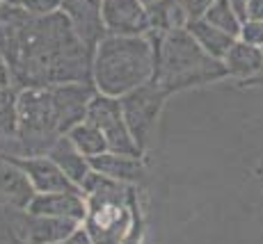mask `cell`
I'll use <instances>...</instances> for the list:
<instances>
[{
  "mask_svg": "<svg viewBox=\"0 0 263 244\" xmlns=\"http://www.w3.org/2000/svg\"><path fill=\"white\" fill-rule=\"evenodd\" d=\"M0 53L16 89L92 83L94 50L60 9L37 16L0 5Z\"/></svg>",
  "mask_w": 263,
  "mask_h": 244,
  "instance_id": "cell-1",
  "label": "cell"
},
{
  "mask_svg": "<svg viewBox=\"0 0 263 244\" xmlns=\"http://www.w3.org/2000/svg\"><path fill=\"white\" fill-rule=\"evenodd\" d=\"M156 73L154 34L117 37L105 34L92 55V85L96 91L121 98L128 91L151 83Z\"/></svg>",
  "mask_w": 263,
  "mask_h": 244,
  "instance_id": "cell-2",
  "label": "cell"
},
{
  "mask_svg": "<svg viewBox=\"0 0 263 244\" xmlns=\"http://www.w3.org/2000/svg\"><path fill=\"white\" fill-rule=\"evenodd\" d=\"M156 42V73L154 83L167 94L213 83L227 75L222 59H215L195 42L188 30L151 32Z\"/></svg>",
  "mask_w": 263,
  "mask_h": 244,
  "instance_id": "cell-3",
  "label": "cell"
},
{
  "mask_svg": "<svg viewBox=\"0 0 263 244\" xmlns=\"http://www.w3.org/2000/svg\"><path fill=\"white\" fill-rule=\"evenodd\" d=\"M87 201V215L83 219V228L92 237L94 244H121L126 231L130 228V187L126 182L112 180V178L92 174L80 185Z\"/></svg>",
  "mask_w": 263,
  "mask_h": 244,
  "instance_id": "cell-4",
  "label": "cell"
},
{
  "mask_svg": "<svg viewBox=\"0 0 263 244\" xmlns=\"http://www.w3.org/2000/svg\"><path fill=\"white\" fill-rule=\"evenodd\" d=\"M16 108V135L14 139H9V149H12L14 157L46 155L50 146L64 135L53 100V91L50 87L18 89Z\"/></svg>",
  "mask_w": 263,
  "mask_h": 244,
  "instance_id": "cell-5",
  "label": "cell"
},
{
  "mask_svg": "<svg viewBox=\"0 0 263 244\" xmlns=\"http://www.w3.org/2000/svg\"><path fill=\"white\" fill-rule=\"evenodd\" d=\"M167 96H170L167 91L160 89L158 85L151 80V83L128 91V94H124L119 98L126 126H128L135 144L142 151L149 146L151 137H154L156 124H158V116H160V112H163V105H165V100H167Z\"/></svg>",
  "mask_w": 263,
  "mask_h": 244,
  "instance_id": "cell-6",
  "label": "cell"
},
{
  "mask_svg": "<svg viewBox=\"0 0 263 244\" xmlns=\"http://www.w3.org/2000/svg\"><path fill=\"white\" fill-rule=\"evenodd\" d=\"M85 121H89V124L101 130V135L108 141V151L133 155V157H140V153H142V149L135 144L133 135H130L128 126H126L119 98H112V96H105L101 91H96L94 98L89 100Z\"/></svg>",
  "mask_w": 263,
  "mask_h": 244,
  "instance_id": "cell-7",
  "label": "cell"
},
{
  "mask_svg": "<svg viewBox=\"0 0 263 244\" xmlns=\"http://www.w3.org/2000/svg\"><path fill=\"white\" fill-rule=\"evenodd\" d=\"M105 32L117 37H142L151 32L149 12L140 0H103Z\"/></svg>",
  "mask_w": 263,
  "mask_h": 244,
  "instance_id": "cell-8",
  "label": "cell"
},
{
  "mask_svg": "<svg viewBox=\"0 0 263 244\" xmlns=\"http://www.w3.org/2000/svg\"><path fill=\"white\" fill-rule=\"evenodd\" d=\"M7 157L25 174L34 192H83L76 182L69 180L67 174L48 155H34V157L7 155Z\"/></svg>",
  "mask_w": 263,
  "mask_h": 244,
  "instance_id": "cell-9",
  "label": "cell"
},
{
  "mask_svg": "<svg viewBox=\"0 0 263 244\" xmlns=\"http://www.w3.org/2000/svg\"><path fill=\"white\" fill-rule=\"evenodd\" d=\"M60 12L69 18L78 37L92 50L108 34L103 23V0H62Z\"/></svg>",
  "mask_w": 263,
  "mask_h": 244,
  "instance_id": "cell-10",
  "label": "cell"
},
{
  "mask_svg": "<svg viewBox=\"0 0 263 244\" xmlns=\"http://www.w3.org/2000/svg\"><path fill=\"white\" fill-rule=\"evenodd\" d=\"M25 210L30 215L46 217H67L83 223L87 215V201L83 192H34L32 201Z\"/></svg>",
  "mask_w": 263,
  "mask_h": 244,
  "instance_id": "cell-11",
  "label": "cell"
},
{
  "mask_svg": "<svg viewBox=\"0 0 263 244\" xmlns=\"http://www.w3.org/2000/svg\"><path fill=\"white\" fill-rule=\"evenodd\" d=\"M76 219H67V217H46V215H30L23 221V235L32 244H58L67 240L78 231Z\"/></svg>",
  "mask_w": 263,
  "mask_h": 244,
  "instance_id": "cell-12",
  "label": "cell"
},
{
  "mask_svg": "<svg viewBox=\"0 0 263 244\" xmlns=\"http://www.w3.org/2000/svg\"><path fill=\"white\" fill-rule=\"evenodd\" d=\"M32 196L34 190L25 174L0 151V199L25 210L28 203L32 201Z\"/></svg>",
  "mask_w": 263,
  "mask_h": 244,
  "instance_id": "cell-13",
  "label": "cell"
},
{
  "mask_svg": "<svg viewBox=\"0 0 263 244\" xmlns=\"http://www.w3.org/2000/svg\"><path fill=\"white\" fill-rule=\"evenodd\" d=\"M60 169L67 174V178L76 185H83V180L92 174V165H89V157H85L78 149L73 146V141L67 135H62L46 153Z\"/></svg>",
  "mask_w": 263,
  "mask_h": 244,
  "instance_id": "cell-14",
  "label": "cell"
},
{
  "mask_svg": "<svg viewBox=\"0 0 263 244\" xmlns=\"http://www.w3.org/2000/svg\"><path fill=\"white\" fill-rule=\"evenodd\" d=\"M89 165L94 171L112 178L119 182H138L142 178V162L133 155H124V153H112V151H105L101 155L89 157Z\"/></svg>",
  "mask_w": 263,
  "mask_h": 244,
  "instance_id": "cell-15",
  "label": "cell"
},
{
  "mask_svg": "<svg viewBox=\"0 0 263 244\" xmlns=\"http://www.w3.org/2000/svg\"><path fill=\"white\" fill-rule=\"evenodd\" d=\"M227 69V75L234 78H254L263 71V53L259 46L245 44L236 39V44L229 48V53L222 59Z\"/></svg>",
  "mask_w": 263,
  "mask_h": 244,
  "instance_id": "cell-16",
  "label": "cell"
},
{
  "mask_svg": "<svg viewBox=\"0 0 263 244\" xmlns=\"http://www.w3.org/2000/svg\"><path fill=\"white\" fill-rule=\"evenodd\" d=\"M188 32L195 37V42L215 59H224V55L229 53V48L236 44V37H231L229 32L211 25L206 18H197V21L188 23Z\"/></svg>",
  "mask_w": 263,
  "mask_h": 244,
  "instance_id": "cell-17",
  "label": "cell"
},
{
  "mask_svg": "<svg viewBox=\"0 0 263 244\" xmlns=\"http://www.w3.org/2000/svg\"><path fill=\"white\" fill-rule=\"evenodd\" d=\"M149 18H151V32H158V34L185 30L190 23V16H188V12H185L183 0H170L163 7L154 9V12L149 14Z\"/></svg>",
  "mask_w": 263,
  "mask_h": 244,
  "instance_id": "cell-18",
  "label": "cell"
},
{
  "mask_svg": "<svg viewBox=\"0 0 263 244\" xmlns=\"http://www.w3.org/2000/svg\"><path fill=\"white\" fill-rule=\"evenodd\" d=\"M67 137L73 141V146L85 157H94V155H101V153L108 151V141H105V137L101 135V130L89 124V121H83V124L73 126V128L67 133Z\"/></svg>",
  "mask_w": 263,
  "mask_h": 244,
  "instance_id": "cell-19",
  "label": "cell"
},
{
  "mask_svg": "<svg viewBox=\"0 0 263 244\" xmlns=\"http://www.w3.org/2000/svg\"><path fill=\"white\" fill-rule=\"evenodd\" d=\"M18 89L16 87H0V139L9 141L16 135L18 124Z\"/></svg>",
  "mask_w": 263,
  "mask_h": 244,
  "instance_id": "cell-20",
  "label": "cell"
},
{
  "mask_svg": "<svg viewBox=\"0 0 263 244\" xmlns=\"http://www.w3.org/2000/svg\"><path fill=\"white\" fill-rule=\"evenodd\" d=\"M204 18H206V21H209L211 25H215V28L224 30V32L231 34V37L238 39L242 21L238 18V14L231 9L229 0H215V5L209 9V14H206Z\"/></svg>",
  "mask_w": 263,
  "mask_h": 244,
  "instance_id": "cell-21",
  "label": "cell"
},
{
  "mask_svg": "<svg viewBox=\"0 0 263 244\" xmlns=\"http://www.w3.org/2000/svg\"><path fill=\"white\" fill-rule=\"evenodd\" d=\"M240 42L252 44V46H263V18H247L245 23L240 25Z\"/></svg>",
  "mask_w": 263,
  "mask_h": 244,
  "instance_id": "cell-22",
  "label": "cell"
},
{
  "mask_svg": "<svg viewBox=\"0 0 263 244\" xmlns=\"http://www.w3.org/2000/svg\"><path fill=\"white\" fill-rule=\"evenodd\" d=\"M183 5L190 21H197V18H204L209 14V9L215 5V0H183Z\"/></svg>",
  "mask_w": 263,
  "mask_h": 244,
  "instance_id": "cell-23",
  "label": "cell"
},
{
  "mask_svg": "<svg viewBox=\"0 0 263 244\" xmlns=\"http://www.w3.org/2000/svg\"><path fill=\"white\" fill-rule=\"evenodd\" d=\"M229 5H231V9L238 14V18L242 23L250 18V0H229Z\"/></svg>",
  "mask_w": 263,
  "mask_h": 244,
  "instance_id": "cell-24",
  "label": "cell"
},
{
  "mask_svg": "<svg viewBox=\"0 0 263 244\" xmlns=\"http://www.w3.org/2000/svg\"><path fill=\"white\" fill-rule=\"evenodd\" d=\"M58 244H94V242H92V237L87 235V231H85V228H78L73 235H69L67 240H62Z\"/></svg>",
  "mask_w": 263,
  "mask_h": 244,
  "instance_id": "cell-25",
  "label": "cell"
},
{
  "mask_svg": "<svg viewBox=\"0 0 263 244\" xmlns=\"http://www.w3.org/2000/svg\"><path fill=\"white\" fill-rule=\"evenodd\" d=\"M0 87H14L12 85V73H9L7 59L3 57V53H0Z\"/></svg>",
  "mask_w": 263,
  "mask_h": 244,
  "instance_id": "cell-26",
  "label": "cell"
},
{
  "mask_svg": "<svg viewBox=\"0 0 263 244\" xmlns=\"http://www.w3.org/2000/svg\"><path fill=\"white\" fill-rule=\"evenodd\" d=\"M250 18H263V0H250Z\"/></svg>",
  "mask_w": 263,
  "mask_h": 244,
  "instance_id": "cell-27",
  "label": "cell"
},
{
  "mask_svg": "<svg viewBox=\"0 0 263 244\" xmlns=\"http://www.w3.org/2000/svg\"><path fill=\"white\" fill-rule=\"evenodd\" d=\"M140 3H142V7L146 9V12H154V9H158V7H163L165 3H170V0H140Z\"/></svg>",
  "mask_w": 263,
  "mask_h": 244,
  "instance_id": "cell-28",
  "label": "cell"
},
{
  "mask_svg": "<svg viewBox=\"0 0 263 244\" xmlns=\"http://www.w3.org/2000/svg\"><path fill=\"white\" fill-rule=\"evenodd\" d=\"M25 0H3V5H9V7H23Z\"/></svg>",
  "mask_w": 263,
  "mask_h": 244,
  "instance_id": "cell-29",
  "label": "cell"
},
{
  "mask_svg": "<svg viewBox=\"0 0 263 244\" xmlns=\"http://www.w3.org/2000/svg\"><path fill=\"white\" fill-rule=\"evenodd\" d=\"M261 53H263V46H261Z\"/></svg>",
  "mask_w": 263,
  "mask_h": 244,
  "instance_id": "cell-30",
  "label": "cell"
},
{
  "mask_svg": "<svg viewBox=\"0 0 263 244\" xmlns=\"http://www.w3.org/2000/svg\"><path fill=\"white\" fill-rule=\"evenodd\" d=\"M0 5H3V0H0Z\"/></svg>",
  "mask_w": 263,
  "mask_h": 244,
  "instance_id": "cell-31",
  "label": "cell"
}]
</instances>
